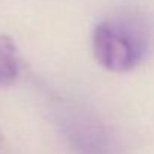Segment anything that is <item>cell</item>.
<instances>
[{
    "label": "cell",
    "mask_w": 154,
    "mask_h": 154,
    "mask_svg": "<svg viewBox=\"0 0 154 154\" xmlns=\"http://www.w3.org/2000/svg\"><path fill=\"white\" fill-rule=\"evenodd\" d=\"M93 52L97 63L108 70L124 72L138 64L142 42L127 26L105 21L93 32Z\"/></svg>",
    "instance_id": "6da1fadb"
},
{
    "label": "cell",
    "mask_w": 154,
    "mask_h": 154,
    "mask_svg": "<svg viewBox=\"0 0 154 154\" xmlns=\"http://www.w3.org/2000/svg\"><path fill=\"white\" fill-rule=\"evenodd\" d=\"M20 72V57L15 44L0 35V84L12 82Z\"/></svg>",
    "instance_id": "7a4b0ae2"
}]
</instances>
